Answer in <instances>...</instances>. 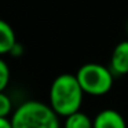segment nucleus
Masks as SVG:
<instances>
[{"label": "nucleus", "mask_w": 128, "mask_h": 128, "mask_svg": "<svg viewBox=\"0 0 128 128\" xmlns=\"http://www.w3.org/2000/svg\"><path fill=\"white\" fill-rule=\"evenodd\" d=\"M10 54H11L12 56H21L24 54V47L17 42V43H15V46L12 47V50L10 51Z\"/></svg>", "instance_id": "9d476101"}, {"label": "nucleus", "mask_w": 128, "mask_h": 128, "mask_svg": "<svg viewBox=\"0 0 128 128\" xmlns=\"http://www.w3.org/2000/svg\"><path fill=\"white\" fill-rule=\"evenodd\" d=\"M50 106L59 117H68L80 110L84 91L76 74L62 73L56 76L50 87Z\"/></svg>", "instance_id": "f257e3e1"}, {"label": "nucleus", "mask_w": 128, "mask_h": 128, "mask_svg": "<svg viewBox=\"0 0 128 128\" xmlns=\"http://www.w3.org/2000/svg\"><path fill=\"white\" fill-rule=\"evenodd\" d=\"M0 128H12L11 118H8V117H0Z\"/></svg>", "instance_id": "9b49d317"}, {"label": "nucleus", "mask_w": 128, "mask_h": 128, "mask_svg": "<svg viewBox=\"0 0 128 128\" xmlns=\"http://www.w3.org/2000/svg\"><path fill=\"white\" fill-rule=\"evenodd\" d=\"M110 70L114 76L128 74V40L120 42L110 56Z\"/></svg>", "instance_id": "20e7f679"}, {"label": "nucleus", "mask_w": 128, "mask_h": 128, "mask_svg": "<svg viewBox=\"0 0 128 128\" xmlns=\"http://www.w3.org/2000/svg\"><path fill=\"white\" fill-rule=\"evenodd\" d=\"M12 100L6 92H0V117H8L12 114Z\"/></svg>", "instance_id": "6e6552de"}, {"label": "nucleus", "mask_w": 128, "mask_h": 128, "mask_svg": "<svg viewBox=\"0 0 128 128\" xmlns=\"http://www.w3.org/2000/svg\"><path fill=\"white\" fill-rule=\"evenodd\" d=\"M127 32H128V25H127Z\"/></svg>", "instance_id": "f8f14e48"}, {"label": "nucleus", "mask_w": 128, "mask_h": 128, "mask_svg": "<svg viewBox=\"0 0 128 128\" xmlns=\"http://www.w3.org/2000/svg\"><path fill=\"white\" fill-rule=\"evenodd\" d=\"M94 128H127V121L114 109H103L94 117Z\"/></svg>", "instance_id": "39448f33"}, {"label": "nucleus", "mask_w": 128, "mask_h": 128, "mask_svg": "<svg viewBox=\"0 0 128 128\" xmlns=\"http://www.w3.org/2000/svg\"><path fill=\"white\" fill-rule=\"evenodd\" d=\"M12 128H61L59 116L48 103L25 100L11 114Z\"/></svg>", "instance_id": "f03ea898"}, {"label": "nucleus", "mask_w": 128, "mask_h": 128, "mask_svg": "<svg viewBox=\"0 0 128 128\" xmlns=\"http://www.w3.org/2000/svg\"><path fill=\"white\" fill-rule=\"evenodd\" d=\"M15 43H17V37H15L14 29L8 22L0 20V55L10 54Z\"/></svg>", "instance_id": "423d86ee"}, {"label": "nucleus", "mask_w": 128, "mask_h": 128, "mask_svg": "<svg viewBox=\"0 0 128 128\" xmlns=\"http://www.w3.org/2000/svg\"><path fill=\"white\" fill-rule=\"evenodd\" d=\"M10 83V68L4 59L0 58V92H3Z\"/></svg>", "instance_id": "1a4fd4ad"}, {"label": "nucleus", "mask_w": 128, "mask_h": 128, "mask_svg": "<svg viewBox=\"0 0 128 128\" xmlns=\"http://www.w3.org/2000/svg\"><path fill=\"white\" fill-rule=\"evenodd\" d=\"M78 83L84 94L92 96L106 95L113 87L114 74L110 68H106L100 64H86L76 73Z\"/></svg>", "instance_id": "7ed1b4c3"}, {"label": "nucleus", "mask_w": 128, "mask_h": 128, "mask_svg": "<svg viewBox=\"0 0 128 128\" xmlns=\"http://www.w3.org/2000/svg\"><path fill=\"white\" fill-rule=\"evenodd\" d=\"M62 128H94V120H91V117L87 113L78 110L65 117Z\"/></svg>", "instance_id": "0eeeda50"}]
</instances>
